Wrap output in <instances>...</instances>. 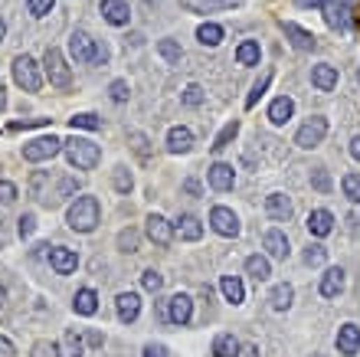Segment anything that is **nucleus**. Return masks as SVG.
Listing matches in <instances>:
<instances>
[{
    "label": "nucleus",
    "instance_id": "nucleus-1",
    "mask_svg": "<svg viewBox=\"0 0 360 357\" xmlns=\"http://www.w3.org/2000/svg\"><path fill=\"white\" fill-rule=\"evenodd\" d=\"M98 220H102V206H98V200L92 194L75 197V204L69 206V213H66V223H69V229H75V233H92V229L98 227Z\"/></svg>",
    "mask_w": 360,
    "mask_h": 357
},
{
    "label": "nucleus",
    "instance_id": "nucleus-2",
    "mask_svg": "<svg viewBox=\"0 0 360 357\" xmlns=\"http://www.w3.org/2000/svg\"><path fill=\"white\" fill-rule=\"evenodd\" d=\"M69 56L75 63H89V66H105L108 63V46L92 40L85 30H73L69 36Z\"/></svg>",
    "mask_w": 360,
    "mask_h": 357
},
{
    "label": "nucleus",
    "instance_id": "nucleus-3",
    "mask_svg": "<svg viewBox=\"0 0 360 357\" xmlns=\"http://www.w3.org/2000/svg\"><path fill=\"white\" fill-rule=\"evenodd\" d=\"M66 148H63V154H66V161L73 164L75 171H92L98 161H102V148H98L96 141H89V138H69V141H63Z\"/></svg>",
    "mask_w": 360,
    "mask_h": 357
},
{
    "label": "nucleus",
    "instance_id": "nucleus-4",
    "mask_svg": "<svg viewBox=\"0 0 360 357\" xmlns=\"http://www.w3.org/2000/svg\"><path fill=\"white\" fill-rule=\"evenodd\" d=\"M63 138H56V135H43V138H33L23 144V161L30 164H43V161H53L56 154H63Z\"/></svg>",
    "mask_w": 360,
    "mask_h": 357
},
{
    "label": "nucleus",
    "instance_id": "nucleus-5",
    "mask_svg": "<svg viewBox=\"0 0 360 357\" xmlns=\"http://www.w3.org/2000/svg\"><path fill=\"white\" fill-rule=\"evenodd\" d=\"M43 69H46V76H50V86H56V89H69V86H73V73H69V63H66L63 50L50 46V50H46V56H43Z\"/></svg>",
    "mask_w": 360,
    "mask_h": 357
},
{
    "label": "nucleus",
    "instance_id": "nucleus-6",
    "mask_svg": "<svg viewBox=\"0 0 360 357\" xmlns=\"http://www.w3.org/2000/svg\"><path fill=\"white\" fill-rule=\"evenodd\" d=\"M13 82L20 89H27V92H40L43 89V73H40V66H36L33 56L23 53L13 59Z\"/></svg>",
    "mask_w": 360,
    "mask_h": 357
},
{
    "label": "nucleus",
    "instance_id": "nucleus-7",
    "mask_svg": "<svg viewBox=\"0 0 360 357\" xmlns=\"http://www.w3.org/2000/svg\"><path fill=\"white\" fill-rule=\"evenodd\" d=\"M324 135H328V119H324V115H311V119L295 131V144L305 148V151H311V148H318L321 141H324Z\"/></svg>",
    "mask_w": 360,
    "mask_h": 357
},
{
    "label": "nucleus",
    "instance_id": "nucleus-8",
    "mask_svg": "<svg viewBox=\"0 0 360 357\" xmlns=\"http://www.w3.org/2000/svg\"><path fill=\"white\" fill-rule=\"evenodd\" d=\"M354 10H357V7H350V3H338V0H328V3L321 7L324 23H328L331 30H338V33H350V26H354Z\"/></svg>",
    "mask_w": 360,
    "mask_h": 357
},
{
    "label": "nucleus",
    "instance_id": "nucleus-9",
    "mask_svg": "<svg viewBox=\"0 0 360 357\" xmlns=\"http://www.w3.org/2000/svg\"><path fill=\"white\" fill-rule=\"evenodd\" d=\"M210 227L226 239H236L239 236V217H236L230 206H213L210 210Z\"/></svg>",
    "mask_w": 360,
    "mask_h": 357
},
{
    "label": "nucleus",
    "instance_id": "nucleus-10",
    "mask_svg": "<svg viewBox=\"0 0 360 357\" xmlns=\"http://www.w3.org/2000/svg\"><path fill=\"white\" fill-rule=\"evenodd\" d=\"M144 233H148V239L154 246L164 249V246H170V239H174V223H167L160 213H151V217L144 220Z\"/></svg>",
    "mask_w": 360,
    "mask_h": 357
},
{
    "label": "nucleus",
    "instance_id": "nucleus-11",
    "mask_svg": "<svg viewBox=\"0 0 360 357\" xmlns=\"http://www.w3.org/2000/svg\"><path fill=\"white\" fill-rule=\"evenodd\" d=\"M193 318V298L187 292H177L167 298V321L170 325H187Z\"/></svg>",
    "mask_w": 360,
    "mask_h": 357
},
{
    "label": "nucleus",
    "instance_id": "nucleus-12",
    "mask_svg": "<svg viewBox=\"0 0 360 357\" xmlns=\"http://www.w3.org/2000/svg\"><path fill=\"white\" fill-rule=\"evenodd\" d=\"M207 181H210L213 190H220V194H226V190H233L236 184V171H233V164H226V161H216L207 171Z\"/></svg>",
    "mask_w": 360,
    "mask_h": 357
},
{
    "label": "nucleus",
    "instance_id": "nucleus-13",
    "mask_svg": "<svg viewBox=\"0 0 360 357\" xmlns=\"http://www.w3.org/2000/svg\"><path fill=\"white\" fill-rule=\"evenodd\" d=\"M50 266H53V272H59V275H73V272L79 269V256H75V249L50 246Z\"/></svg>",
    "mask_w": 360,
    "mask_h": 357
},
{
    "label": "nucleus",
    "instance_id": "nucleus-14",
    "mask_svg": "<svg viewBox=\"0 0 360 357\" xmlns=\"http://www.w3.org/2000/svg\"><path fill=\"white\" fill-rule=\"evenodd\" d=\"M265 213H269V220H276V223H288L292 213H295V206H292V200L285 194L276 190V194L265 197Z\"/></svg>",
    "mask_w": 360,
    "mask_h": 357
},
{
    "label": "nucleus",
    "instance_id": "nucleus-15",
    "mask_svg": "<svg viewBox=\"0 0 360 357\" xmlns=\"http://www.w3.org/2000/svg\"><path fill=\"white\" fill-rule=\"evenodd\" d=\"M282 30H285V36L292 40V46H295L298 53H311L315 46H318V40H315V33L305 30V26H298V23H282Z\"/></svg>",
    "mask_w": 360,
    "mask_h": 357
},
{
    "label": "nucleus",
    "instance_id": "nucleus-16",
    "mask_svg": "<svg viewBox=\"0 0 360 357\" xmlns=\"http://www.w3.org/2000/svg\"><path fill=\"white\" fill-rule=\"evenodd\" d=\"M115 308H118V318H121L125 325L138 321V314H141V295L138 292H121L115 298Z\"/></svg>",
    "mask_w": 360,
    "mask_h": 357
},
{
    "label": "nucleus",
    "instance_id": "nucleus-17",
    "mask_svg": "<svg viewBox=\"0 0 360 357\" xmlns=\"http://www.w3.org/2000/svg\"><path fill=\"white\" fill-rule=\"evenodd\" d=\"M174 236L187 239V243H197V239L203 236V223L193 213H180L177 223H174Z\"/></svg>",
    "mask_w": 360,
    "mask_h": 357
},
{
    "label": "nucleus",
    "instance_id": "nucleus-18",
    "mask_svg": "<svg viewBox=\"0 0 360 357\" xmlns=\"http://www.w3.org/2000/svg\"><path fill=\"white\" fill-rule=\"evenodd\" d=\"M331 229H334V213H331V210H311V213H308V233H311V236L324 239Z\"/></svg>",
    "mask_w": 360,
    "mask_h": 357
},
{
    "label": "nucleus",
    "instance_id": "nucleus-19",
    "mask_svg": "<svg viewBox=\"0 0 360 357\" xmlns=\"http://www.w3.org/2000/svg\"><path fill=\"white\" fill-rule=\"evenodd\" d=\"M262 243H265V252H269L272 259H288V252H292V246H288V236L278 227L269 229Z\"/></svg>",
    "mask_w": 360,
    "mask_h": 357
},
{
    "label": "nucleus",
    "instance_id": "nucleus-20",
    "mask_svg": "<svg viewBox=\"0 0 360 357\" xmlns=\"http://www.w3.org/2000/svg\"><path fill=\"white\" fill-rule=\"evenodd\" d=\"M338 351L340 354H347V357H354L360 351V328L357 325H340L338 328Z\"/></svg>",
    "mask_w": 360,
    "mask_h": 357
},
{
    "label": "nucleus",
    "instance_id": "nucleus-21",
    "mask_svg": "<svg viewBox=\"0 0 360 357\" xmlns=\"http://www.w3.org/2000/svg\"><path fill=\"white\" fill-rule=\"evenodd\" d=\"M190 13H216V10H233L243 0H180Z\"/></svg>",
    "mask_w": 360,
    "mask_h": 357
},
{
    "label": "nucleus",
    "instance_id": "nucleus-22",
    "mask_svg": "<svg viewBox=\"0 0 360 357\" xmlns=\"http://www.w3.org/2000/svg\"><path fill=\"white\" fill-rule=\"evenodd\" d=\"M102 17H105L112 26H128L131 10H128L125 0H102Z\"/></svg>",
    "mask_w": 360,
    "mask_h": 357
},
{
    "label": "nucleus",
    "instance_id": "nucleus-23",
    "mask_svg": "<svg viewBox=\"0 0 360 357\" xmlns=\"http://www.w3.org/2000/svg\"><path fill=\"white\" fill-rule=\"evenodd\" d=\"M344 269H340V266H331L328 272H324V275H321V295H324V298H338L340 292H344Z\"/></svg>",
    "mask_w": 360,
    "mask_h": 357
},
{
    "label": "nucleus",
    "instance_id": "nucleus-24",
    "mask_svg": "<svg viewBox=\"0 0 360 357\" xmlns=\"http://www.w3.org/2000/svg\"><path fill=\"white\" fill-rule=\"evenodd\" d=\"M311 86L321 89V92H331V89H338V69L328 63H318L311 69Z\"/></svg>",
    "mask_w": 360,
    "mask_h": 357
},
{
    "label": "nucleus",
    "instance_id": "nucleus-25",
    "mask_svg": "<svg viewBox=\"0 0 360 357\" xmlns=\"http://www.w3.org/2000/svg\"><path fill=\"white\" fill-rule=\"evenodd\" d=\"M193 148V131L183 128V125H177V128L167 131V151L170 154H187Z\"/></svg>",
    "mask_w": 360,
    "mask_h": 357
},
{
    "label": "nucleus",
    "instance_id": "nucleus-26",
    "mask_svg": "<svg viewBox=\"0 0 360 357\" xmlns=\"http://www.w3.org/2000/svg\"><path fill=\"white\" fill-rule=\"evenodd\" d=\"M292 115H295V102H292V98L288 96L272 98V105H269V121H272V125H285Z\"/></svg>",
    "mask_w": 360,
    "mask_h": 357
},
{
    "label": "nucleus",
    "instance_id": "nucleus-27",
    "mask_svg": "<svg viewBox=\"0 0 360 357\" xmlns=\"http://www.w3.org/2000/svg\"><path fill=\"white\" fill-rule=\"evenodd\" d=\"M73 312L82 314V318L96 314V312H98V295H96V289H79V292H75V298H73Z\"/></svg>",
    "mask_w": 360,
    "mask_h": 357
},
{
    "label": "nucleus",
    "instance_id": "nucleus-28",
    "mask_svg": "<svg viewBox=\"0 0 360 357\" xmlns=\"http://www.w3.org/2000/svg\"><path fill=\"white\" fill-rule=\"evenodd\" d=\"M220 292H223V298H226L230 305H239L246 298V289H243V279H239V275H223Z\"/></svg>",
    "mask_w": 360,
    "mask_h": 357
},
{
    "label": "nucleus",
    "instance_id": "nucleus-29",
    "mask_svg": "<svg viewBox=\"0 0 360 357\" xmlns=\"http://www.w3.org/2000/svg\"><path fill=\"white\" fill-rule=\"evenodd\" d=\"M243 344L236 335H216L213 337V357H239Z\"/></svg>",
    "mask_w": 360,
    "mask_h": 357
},
{
    "label": "nucleus",
    "instance_id": "nucleus-30",
    "mask_svg": "<svg viewBox=\"0 0 360 357\" xmlns=\"http://www.w3.org/2000/svg\"><path fill=\"white\" fill-rule=\"evenodd\" d=\"M292 302H295V289H292L288 282H282V285H276V289L269 292V305H272L276 312H288Z\"/></svg>",
    "mask_w": 360,
    "mask_h": 357
},
{
    "label": "nucleus",
    "instance_id": "nucleus-31",
    "mask_svg": "<svg viewBox=\"0 0 360 357\" xmlns=\"http://www.w3.org/2000/svg\"><path fill=\"white\" fill-rule=\"evenodd\" d=\"M259 59H262V50L255 40H243L236 46V63L239 66H259Z\"/></svg>",
    "mask_w": 360,
    "mask_h": 357
},
{
    "label": "nucleus",
    "instance_id": "nucleus-32",
    "mask_svg": "<svg viewBox=\"0 0 360 357\" xmlns=\"http://www.w3.org/2000/svg\"><path fill=\"white\" fill-rule=\"evenodd\" d=\"M246 275H253L255 282H265L272 275V266H269L265 256H249V259H246Z\"/></svg>",
    "mask_w": 360,
    "mask_h": 357
},
{
    "label": "nucleus",
    "instance_id": "nucleus-33",
    "mask_svg": "<svg viewBox=\"0 0 360 357\" xmlns=\"http://www.w3.org/2000/svg\"><path fill=\"white\" fill-rule=\"evenodd\" d=\"M59 357H82V337H79V331H66L63 335V344H59Z\"/></svg>",
    "mask_w": 360,
    "mask_h": 357
},
{
    "label": "nucleus",
    "instance_id": "nucleus-34",
    "mask_svg": "<svg viewBox=\"0 0 360 357\" xmlns=\"http://www.w3.org/2000/svg\"><path fill=\"white\" fill-rule=\"evenodd\" d=\"M236 135H239V119L226 121V125H223V131H220V135H216V141H213L210 148H213V151H216V154H220L223 148H230V141H233Z\"/></svg>",
    "mask_w": 360,
    "mask_h": 357
},
{
    "label": "nucleus",
    "instance_id": "nucleus-35",
    "mask_svg": "<svg viewBox=\"0 0 360 357\" xmlns=\"http://www.w3.org/2000/svg\"><path fill=\"white\" fill-rule=\"evenodd\" d=\"M197 40L203 46H220L223 43V26L220 23H203L200 30H197Z\"/></svg>",
    "mask_w": 360,
    "mask_h": 357
},
{
    "label": "nucleus",
    "instance_id": "nucleus-36",
    "mask_svg": "<svg viewBox=\"0 0 360 357\" xmlns=\"http://www.w3.org/2000/svg\"><path fill=\"white\" fill-rule=\"evenodd\" d=\"M269 86H272V73H262V76H259V82L253 86V92L246 96V109H255V105H259V98L265 96V89H269Z\"/></svg>",
    "mask_w": 360,
    "mask_h": 357
},
{
    "label": "nucleus",
    "instance_id": "nucleus-37",
    "mask_svg": "<svg viewBox=\"0 0 360 357\" xmlns=\"http://www.w3.org/2000/svg\"><path fill=\"white\" fill-rule=\"evenodd\" d=\"M69 125H73V131L75 128L96 131V128H102V119H98L96 112H79V115H73V119H69Z\"/></svg>",
    "mask_w": 360,
    "mask_h": 357
},
{
    "label": "nucleus",
    "instance_id": "nucleus-38",
    "mask_svg": "<svg viewBox=\"0 0 360 357\" xmlns=\"http://www.w3.org/2000/svg\"><path fill=\"white\" fill-rule=\"evenodd\" d=\"M112 184H115L118 194H131L135 177H131V171H128V167H115V174H112Z\"/></svg>",
    "mask_w": 360,
    "mask_h": 357
},
{
    "label": "nucleus",
    "instance_id": "nucleus-39",
    "mask_svg": "<svg viewBox=\"0 0 360 357\" xmlns=\"http://www.w3.org/2000/svg\"><path fill=\"white\" fill-rule=\"evenodd\" d=\"M340 187H344V197L350 204H360V174H344Z\"/></svg>",
    "mask_w": 360,
    "mask_h": 357
},
{
    "label": "nucleus",
    "instance_id": "nucleus-40",
    "mask_svg": "<svg viewBox=\"0 0 360 357\" xmlns=\"http://www.w3.org/2000/svg\"><path fill=\"white\" fill-rule=\"evenodd\" d=\"M138 243H141V233L138 229H121V233H118V249H121V252H135V249H138Z\"/></svg>",
    "mask_w": 360,
    "mask_h": 357
},
{
    "label": "nucleus",
    "instance_id": "nucleus-41",
    "mask_svg": "<svg viewBox=\"0 0 360 357\" xmlns=\"http://www.w3.org/2000/svg\"><path fill=\"white\" fill-rule=\"evenodd\" d=\"M311 187H315L318 194H331L334 181H331V174L324 171V167H315V171H311Z\"/></svg>",
    "mask_w": 360,
    "mask_h": 357
},
{
    "label": "nucleus",
    "instance_id": "nucleus-42",
    "mask_svg": "<svg viewBox=\"0 0 360 357\" xmlns=\"http://www.w3.org/2000/svg\"><path fill=\"white\" fill-rule=\"evenodd\" d=\"M183 105H187V109H197V105H203V98H207V92H203L200 86H197V82H190V86L183 89Z\"/></svg>",
    "mask_w": 360,
    "mask_h": 357
},
{
    "label": "nucleus",
    "instance_id": "nucleus-43",
    "mask_svg": "<svg viewBox=\"0 0 360 357\" xmlns=\"http://www.w3.org/2000/svg\"><path fill=\"white\" fill-rule=\"evenodd\" d=\"M324 259H328V249L321 246V243H311L305 249V266H324Z\"/></svg>",
    "mask_w": 360,
    "mask_h": 357
},
{
    "label": "nucleus",
    "instance_id": "nucleus-44",
    "mask_svg": "<svg viewBox=\"0 0 360 357\" xmlns=\"http://www.w3.org/2000/svg\"><path fill=\"white\" fill-rule=\"evenodd\" d=\"M141 285H144V292H154V295H158L160 289H164V275H160L158 269H148L144 275H141Z\"/></svg>",
    "mask_w": 360,
    "mask_h": 357
},
{
    "label": "nucleus",
    "instance_id": "nucleus-45",
    "mask_svg": "<svg viewBox=\"0 0 360 357\" xmlns=\"http://www.w3.org/2000/svg\"><path fill=\"white\" fill-rule=\"evenodd\" d=\"M158 53L167 59V63H180V43H174V40H158Z\"/></svg>",
    "mask_w": 360,
    "mask_h": 357
},
{
    "label": "nucleus",
    "instance_id": "nucleus-46",
    "mask_svg": "<svg viewBox=\"0 0 360 357\" xmlns=\"http://www.w3.org/2000/svg\"><path fill=\"white\" fill-rule=\"evenodd\" d=\"M30 357H59V344L56 341H36L30 347Z\"/></svg>",
    "mask_w": 360,
    "mask_h": 357
},
{
    "label": "nucleus",
    "instance_id": "nucleus-47",
    "mask_svg": "<svg viewBox=\"0 0 360 357\" xmlns=\"http://www.w3.org/2000/svg\"><path fill=\"white\" fill-rule=\"evenodd\" d=\"M17 197H20V190L13 181H0V206H10Z\"/></svg>",
    "mask_w": 360,
    "mask_h": 357
},
{
    "label": "nucleus",
    "instance_id": "nucleus-48",
    "mask_svg": "<svg viewBox=\"0 0 360 357\" xmlns=\"http://www.w3.org/2000/svg\"><path fill=\"white\" fill-rule=\"evenodd\" d=\"M108 96H112V102H128V96H131V89H128L125 79H115V82L108 86Z\"/></svg>",
    "mask_w": 360,
    "mask_h": 357
},
{
    "label": "nucleus",
    "instance_id": "nucleus-49",
    "mask_svg": "<svg viewBox=\"0 0 360 357\" xmlns=\"http://www.w3.org/2000/svg\"><path fill=\"white\" fill-rule=\"evenodd\" d=\"M17 229H20L23 239H30L33 233H36V217H33V213H23V217L17 220Z\"/></svg>",
    "mask_w": 360,
    "mask_h": 357
},
{
    "label": "nucleus",
    "instance_id": "nucleus-50",
    "mask_svg": "<svg viewBox=\"0 0 360 357\" xmlns=\"http://www.w3.org/2000/svg\"><path fill=\"white\" fill-rule=\"evenodd\" d=\"M53 3L56 0H27V7H30L33 17H46V13H53Z\"/></svg>",
    "mask_w": 360,
    "mask_h": 357
},
{
    "label": "nucleus",
    "instance_id": "nucleus-51",
    "mask_svg": "<svg viewBox=\"0 0 360 357\" xmlns=\"http://www.w3.org/2000/svg\"><path fill=\"white\" fill-rule=\"evenodd\" d=\"M50 125V119H27V121H10V131H23V128H40Z\"/></svg>",
    "mask_w": 360,
    "mask_h": 357
},
{
    "label": "nucleus",
    "instance_id": "nucleus-52",
    "mask_svg": "<svg viewBox=\"0 0 360 357\" xmlns=\"http://www.w3.org/2000/svg\"><path fill=\"white\" fill-rule=\"evenodd\" d=\"M183 194H190V197H200V194H203L200 181H197V177H187V181H183Z\"/></svg>",
    "mask_w": 360,
    "mask_h": 357
},
{
    "label": "nucleus",
    "instance_id": "nucleus-53",
    "mask_svg": "<svg viewBox=\"0 0 360 357\" xmlns=\"http://www.w3.org/2000/svg\"><path fill=\"white\" fill-rule=\"evenodd\" d=\"M0 357H17V351H13V344H10V337H3V335H0Z\"/></svg>",
    "mask_w": 360,
    "mask_h": 357
},
{
    "label": "nucleus",
    "instance_id": "nucleus-54",
    "mask_svg": "<svg viewBox=\"0 0 360 357\" xmlns=\"http://www.w3.org/2000/svg\"><path fill=\"white\" fill-rule=\"evenodd\" d=\"M144 357H167V347L164 344H148L144 347Z\"/></svg>",
    "mask_w": 360,
    "mask_h": 357
},
{
    "label": "nucleus",
    "instance_id": "nucleus-55",
    "mask_svg": "<svg viewBox=\"0 0 360 357\" xmlns=\"http://www.w3.org/2000/svg\"><path fill=\"white\" fill-rule=\"evenodd\" d=\"M85 341H89L92 347H102V344H105V335H102V331H89V335H85Z\"/></svg>",
    "mask_w": 360,
    "mask_h": 357
},
{
    "label": "nucleus",
    "instance_id": "nucleus-56",
    "mask_svg": "<svg viewBox=\"0 0 360 357\" xmlns=\"http://www.w3.org/2000/svg\"><path fill=\"white\" fill-rule=\"evenodd\" d=\"M350 158H354V161H360V135H354V138H350Z\"/></svg>",
    "mask_w": 360,
    "mask_h": 357
},
{
    "label": "nucleus",
    "instance_id": "nucleus-57",
    "mask_svg": "<svg viewBox=\"0 0 360 357\" xmlns=\"http://www.w3.org/2000/svg\"><path fill=\"white\" fill-rule=\"evenodd\" d=\"M298 7H324V3H328V0H295Z\"/></svg>",
    "mask_w": 360,
    "mask_h": 357
},
{
    "label": "nucleus",
    "instance_id": "nucleus-58",
    "mask_svg": "<svg viewBox=\"0 0 360 357\" xmlns=\"http://www.w3.org/2000/svg\"><path fill=\"white\" fill-rule=\"evenodd\" d=\"M246 354H249V357H259V347H249V351H246Z\"/></svg>",
    "mask_w": 360,
    "mask_h": 357
},
{
    "label": "nucleus",
    "instance_id": "nucleus-59",
    "mask_svg": "<svg viewBox=\"0 0 360 357\" xmlns=\"http://www.w3.org/2000/svg\"><path fill=\"white\" fill-rule=\"evenodd\" d=\"M338 3H350V7H357L360 0H338Z\"/></svg>",
    "mask_w": 360,
    "mask_h": 357
},
{
    "label": "nucleus",
    "instance_id": "nucleus-60",
    "mask_svg": "<svg viewBox=\"0 0 360 357\" xmlns=\"http://www.w3.org/2000/svg\"><path fill=\"white\" fill-rule=\"evenodd\" d=\"M3 33H7V23L0 20V40H3Z\"/></svg>",
    "mask_w": 360,
    "mask_h": 357
},
{
    "label": "nucleus",
    "instance_id": "nucleus-61",
    "mask_svg": "<svg viewBox=\"0 0 360 357\" xmlns=\"http://www.w3.org/2000/svg\"><path fill=\"white\" fill-rule=\"evenodd\" d=\"M357 82H360V69H357Z\"/></svg>",
    "mask_w": 360,
    "mask_h": 357
}]
</instances>
